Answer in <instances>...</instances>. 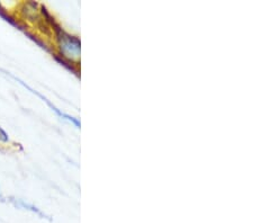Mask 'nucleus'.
I'll return each mask as SVG.
<instances>
[{
    "label": "nucleus",
    "mask_w": 253,
    "mask_h": 223,
    "mask_svg": "<svg viewBox=\"0 0 253 223\" xmlns=\"http://www.w3.org/2000/svg\"><path fill=\"white\" fill-rule=\"evenodd\" d=\"M60 55L68 60H78L80 56V41L76 36L65 33L62 30L56 32Z\"/></svg>",
    "instance_id": "obj_1"
},
{
    "label": "nucleus",
    "mask_w": 253,
    "mask_h": 223,
    "mask_svg": "<svg viewBox=\"0 0 253 223\" xmlns=\"http://www.w3.org/2000/svg\"><path fill=\"white\" fill-rule=\"evenodd\" d=\"M10 202L13 203V204L16 206V208L28 211V212L34 213V214H36V216H39L41 218H45V214H44L42 211H41L38 208V206H35L34 204H32V203L25 202L24 200H20V198H11Z\"/></svg>",
    "instance_id": "obj_2"
},
{
    "label": "nucleus",
    "mask_w": 253,
    "mask_h": 223,
    "mask_svg": "<svg viewBox=\"0 0 253 223\" xmlns=\"http://www.w3.org/2000/svg\"><path fill=\"white\" fill-rule=\"evenodd\" d=\"M10 142L9 139V135H8V133L3 130L1 127H0V144H7Z\"/></svg>",
    "instance_id": "obj_3"
},
{
    "label": "nucleus",
    "mask_w": 253,
    "mask_h": 223,
    "mask_svg": "<svg viewBox=\"0 0 253 223\" xmlns=\"http://www.w3.org/2000/svg\"><path fill=\"white\" fill-rule=\"evenodd\" d=\"M2 200V195H1V192H0V201Z\"/></svg>",
    "instance_id": "obj_4"
}]
</instances>
